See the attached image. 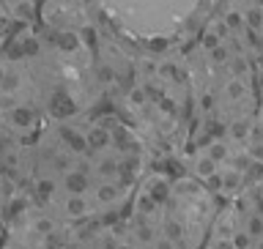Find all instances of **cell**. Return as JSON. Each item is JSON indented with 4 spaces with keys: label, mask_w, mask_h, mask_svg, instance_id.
<instances>
[{
    "label": "cell",
    "mask_w": 263,
    "mask_h": 249,
    "mask_svg": "<svg viewBox=\"0 0 263 249\" xmlns=\"http://www.w3.org/2000/svg\"><path fill=\"white\" fill-rule=\"evenodd\" d=\"M200 107H203V110H211V107H214V96L205 93V96L200 99Z\"/></svg>",
    "instance_id": "40"
},
{
    "label": "cell",
    "mask_w": 263,
    "mask_h": 249,
    "mask_svg": "<svg viewBox=\"0 0 263 249\" xmlns=\"http://www.w3.org/2000/svg\"><path fill=\"white\" fill-rule=\"evenodd\" d=\"M137 238H140L143 244H151V241H154V233H151V227L140 225V227H137Z\"/></svg>",
    "instance_id": "37"
},
{
    "label": "cell",
    "mask_w": 263,
    "mask_h": 249,
    "mask_svg": "<svg viewBox=\"0 0 263 249\" xmlns=\"http://www.w3.org/2000/svg\"><path fill=\"white\" fill-rule=\"evenodd\" d=\"M115 249H135V246H129V244H121V246H115Z\"/></svg>",
    "instance_id": "45"
},
{
    "label": "cell",
    "mask_w": 263,
    "mask_h": 249,
    "mask_svg": "<svg viewBox=\"0 0 263 249\" xmlns=\"http://www.w3.org/2000/svg\"><path fill=\"white\" fill-rule=\"evenodd\" d=\"M8 123H11L14 129H20V131L30 129V126H33V110H30V107L14 104L11 110H8Z\"/></svg>",
    "instance_id": "6"
},
{
    "label": "cell",
    "mask_w": 263,
    "mask_h": 249,
    "mask_svg": "<svg viewBox=\"0 0 263 249\" xmlns=\"http://www.w3.org/2000/svg\"><path fill=\"white\" fill-rule=\"evenodd\" d=\"M164 236H167V241L178 244L181 238H184V225H181L178 219H170V222H167V227H164Z\"/></svg>",
    "instance_id": "26"
},
{
    "label": "cell",
    "mask_w": 263,
    "mask_h": 249,
    "mask_svg": "<svg viewBox=\"0 0 263 249\" xmlns=\"http://www.w3.org/2000/svg\"><path fill=\"white\" fill-rule=\"evenodd\" d=\"M247 156H250L252 162H263V140H260V143H252V145H250V154H247Z\"/></svg>",
    "instance_id": "36"
},
{
    "label": "cell",
    "mask_w": 263,
    "mask_h": 249,
    "mask_svg": "<svg viewBox=\"0 0 263 249\" xmlns=\"http://www.w3.org/2000/svg\"><path fill=\"white\" fill-rule=\"evenodd\" d=\"M255 6H258V8H260V11H263V0H255Z\"/></svg>",
    "instance_id": "46"
},
{
    "label": "cell",
    "mask_w": 263,
    "mask_h": 249,
    "mask_svg": "<svg viewBox=\"0 0 263 249\" xmlns=\"http://www.w3.org/2000/svg\"><path fill=\"white\" fill-rule=\"evenodd\" d=\"M260 22H263V11H260L258 6H255V8H247V11H244V28L258 30V28H260Z\"/></svg>",
    "instance_id": "25"
},
{
    "label": "cell",
    "mask_w": 263,
    "mask_h": 249,
    "mask_svg": "<svg viewBox=\"0 0 263 249\" xmlns=\"http://www.w3.org/2000/svg\"><path fill=\"white\" fill-rule=\"evenodd\" d=\"M61 140H63V145L69 148L71 154H85L88 151L85 135L77 131V129H71V126H61Z\"/></svg>",
    "instance_id": "3"
},
{
    "label": "cell",
    "mask_w": 263,
    "mask_h": 249,
    "mask_svg": "<svg viewBox=\"0 0 263 249\" xmlns=\"http://www.w3.org/2000/svg\"><path fill=\"white\" fill-rule=\"evenodd\" d=\"M110 137L115 140V145H118L121 151H129V145H132V135H126V129H118L115 135L110 131Z\"/></svg>",
    "instance_id": "27"
},
{
    "label": "cell",
    "mask_w": 263,
    "mask_h": 249,
    "mask_svg": "<svg viewBox=\"0 0 263 249\" xmlns=\"http://www.w3.org/2000/svg\"><path fill=\"white\" fill-rule=\"evenodd\" d=\"M244 230L252 236V241H255V238H260L263 236V217H260V214H247Z\"/></svg>",
    "instance_id": "19"
},
{
    "label": "cell",
    "mask_w": 263,
    "mask_h": 249,
    "mask_svg": "<svg viewBox=\"0 0 263 249\" xmlns=\"http://www.w3.org/2000/svg\"><path fill=\"white\" fill-rule=\"evenodd\" d=\"M154 208H156V203L151 200V195H148L145 189H143V192H137V197H135V211L140 214V217H151Z\"/></svg>",
    "instance_id": "15"
},
{
    "label": "cell",
    "mask_w": 263,
    "mask_h": 249,
    "mask_svg": "<svg viewBox=\"0 0 263 249\" xmlns=\"http://www.w3.org/2000/svg\"><path fill=\"white\" fill-rule=\"evenodd\" d=\"M255 241H258V249H263V236H260V238H255Z\"/></svg>",
    "instance_id": "44"
},
{
    "label": "cell",
    "mask_w": 263,
    "mask_h": 249,
    "mask_svg": "<svg viewBox=\"0 0 263 249\" xmlns=\"http://www.w3.org/2000/svg\"><path fill=\"white\" fill-rule=\"evenodd\" d=\"M156 74H159L164 82H184V71H181V66L173 63V61L156 63Z\"/></svg>",
    "instance_id": "10"
},
{
    "label": "cell",
    "mask_w": 263,
    "mask_h": 249,
    "mask_svg": "<svg viewBox=\"0 0 263 249\" xmlns=\"http://www.w3.org/2000/svg\"><path fill=\"white\" fill-rule=\"evenodd\" d=\"M96 173H99L104 181H112V178L121 173V164L115 162V159H102V162L96 164Z\"/></svg>",
    "instance_id": "18"
},
{
    "label": "cell",
    "mask_w": 263,
    "mask_h": 249,
    "mask_svg": "<svg viewBox=\"0 0 263 249\" xmlns=\"http://www.w3.org/2000/svg\"><path fill=\"white\" fill-rule=\"evenodd\" d=\"M85 143H88V151H104V148H110L112 137H110V131H107V129L93 126V129H88Z\"/></svg>",
    "instance_id": "7"
},
{
    "label": "cell",
    "mask_w": 263,
    "mask_h": 249,
    "mask_svg": "<svg viewBox=\"0 0 263 249\" xmlns=\"http://www.w3.org/2000/svg\"><path fill=\"white\" fill-rule=\"evenodd\" d=\"M230 71H233V77L244 80L247 74H250V61H247L244 55H233L230 58Z\"/></svg>",
    "instance_id": "21"
},
{
    "label": "cell",
    "mask_w": 263,
    "mask_h": 249,
    "mask_svg": "<svg viewBox=\"0 0 263 249\" xmlns=\"http://www.w3.org/2000/svg\"><path fill=\"white\" fill-rule=\"evenodd\" d=\"M252 205H255V214H260V217H263V192L255 197V203H252Z\"/></svg>",
    "instance_id": "42"
},
{
    "label": "cell",
    "mask_w": 263,
    "mask_h": 249,
    "mask_svg": "<svg viewBox=\"0 0 263 249\" xmlns=\"http://www.w3.org/2000/svg\"><path fill=\"white\" fill-rule=\"evenodd\" d=\"M123 197V189L115 184V181H102L96 186V203L99 205H115Z\"/></svg>",
    "instance_id": "2"
},
{
    "label": "cell",
    "mask_w": 263,
    "mask_h": 249,
    "mask_svg": "<svg viewBox=\"0 0 263 249\" xmlns=\"http://www.w3.org/2000/svg\"><path fill=\"white\" fill-rule=\"evenodd\" d=\"M143 189H145L148 195H151V200H154L156 205H159V203H164V200H167V197H170V184H167V181H164V178H159V176L148 178Z\"/></svg>",
    "instance_id": "5"
},
{
    "label": "cell",
    "mask_w": 263,
    "mask_h": 249,
    "mask_svg": "<svg viewBox=\"0 0 263 249\" xmlns=\"http://www.w3.org/2000/svg\"><path fill=\"white\" fill-rule=\"evenodd\" d=\"M3 77H6V71H3V66H0V85H3Z\"/></svg>",
    "instance_id": "43"
},
{
    "label": "cell",
    "mask_w": 263,
    "mask_h": 249,
    "mask_svg": "<svg viewBox=\"0 0 263 249\" xmlns=\"http://www.w3.org/2000/svg\"><path fill=\"white\" fill-rule=\"evenodd\" d=\"M233 222H230V217H225V219H222L219 222V227H217V236H214V238H230V236H233Z\"/></svg>",
    "instance_id": "30"
},
{
    "label": "cell",
    "mask_w": 263,
    "mask_h": 249,
    "mask_svg": "<svg viewBox=\"0 0 263 249\" xmlns=\"http://www.w3.org/2000/svg\"><path fill=\"white\" fill-rule=\"evenodd\" d=\"M126 104L132 107V110H143V107L148 104V90L135 85V88L129 90V96H126Z\"/></svg>",
    "instance_id": "17"
},
{
    "label": "cell",
    "mask_w": 263,
    "mask_h": 249,
    "mask_svg": "<svg viewBox=\"0 0 263 249\" xmlns=\"http://www.w3.org/2000/svg\"><path fill=\"white\" fill-rule=\"evenodd\" d=\"M209 55H211V61H214V63H228V61H230L228 49L222 47V44H219V47H214V49H209Z\"/></svg>",
    "instance_id": "32"
},
{
    "label": "cell",
    "mask_w": 263,
    "mask_h": 249,
    "mask_svg": "<svg viewBox=\"0 0 263 249\" xmlns=\"http://www.w3.org/2000/svg\"><path fill=\"white\" fill-rule=\"evenodd\" d=\"M159 107H162L164 112H176V104H173L170 99H162V96H159Z\"/></svg>",
    "instance_id": "39"
},
{
    "label": "cell",
    "mask_w": 263,
    "mask_h": 249,
    "mask_svg": "<svg viewBox=\"0 0 263 249\" xmlns=\"http://www.w3.org/2000/svg\"><path fill=\"white\" fill-rule=\"evenodd\" d=\"M258 30H260V39H263V22H260V28H258Z\"/></svg>",
    "instance_id": "47"
},
{
    "label": "cell",
    "mask_w": 263,
    "mask_h": 249,
    "mask_svg": "<svg viewBox=\"0 0 263 249\" xmlns=\"http://www.w3.org/2000/svg\"><path fill=\"white\" fill-rule=\"evenodd\" d=\"M88 211H90V205H88V197L85 195H69L63 200V217L71 219V222L85 219Z\"/></svg>",
    "instance_id": "1"
},
{
    "label": "cell",
    "mask_w": 263,
    "mask_h": 249,
    "mask_svg": "<svg viewBox=\"0 0 263 249\" xmlns=\"http://www.w3.org/2000/svg\"><path fill=\"white\" fill-rule=\"evenodd\" d=\"M170 192H173V195H181V197H184V195H186V197H195V195H197V186H195V181H186V178H184V181L170 184Z\"/></svg>",
    "instance_id": "23"
},
{
    "label": "cell",
    "mask_w": 263,
    "mask_h": 249,
    "mask_svg": "<svg viewBox=\"0 0 263 249\" xmlns=\"http://www.w3.org/2000/svg\"><path fill=\"white\" fill-rule=\"evenodd\" d=\"M222 22H225V28H228V30H244V14H241V11H236V8H230Z\"/></svg>",
    "instance_id": "24"
},
{
    "label": "cell",
    "mask_w": 263,
    "mask_h": 249,
    "mask_svg": "<svg viewBox=\"0 0 263 249\" xmlns=\"http://www.w3.org/2000/svg\"><path fill=\"white\" fill-rule=\"evenodd\" d=\"M230 244H233V249H252V236L244 227H236L230 236Z\"/></svg>",
    "instance_id": "22"
},
{
    "label": "cell",
    "mask_w": 263,
    "mask_h": 249,
    "mask_svg": "<svg viewBox=\"0 0 263 249\" xmlns=\"http://www.w3.org/2000/svg\"><path fill=\"white\" fill-rule=\"evenodd\" d=\"M205 156L214 159L217 164H222V162H228L230 148H228V143H222V140H214V143H209V148H205Z\"/></svg>",
    "instance_id": "14"
},
{
    "label": "cell",
    "mask_w": 263,
    "mask_h": 249,
    "mask_svg": "<svg viewBox=\"0 0 263 249\" xmlns=\"http://www.w3.org/2000/svg\"><path fill=\"white\" fill-rule=\"evenodd\" d=\"M36 192H39L41 200H47V197H52V192H55V184H52V181H39Z\"/></svg>",
    "instance_id": "33"
},
{
    "label": "cell",
    "mask_w": 263,
    "mask_h": 249,
    "mask_svg": "<svg viewBox=\"0 0 263 249\" xmlns=\"http://www.w3.org/2000/svg\"><path fill=\"white\" fill-rule=\"evenodd\" d=\"M99 82H104V85H112L115 82V71L110 66H99Z\"/></svg>",
    "instance_id": "35"
},
{
    "label": "cell",
    "mask_w": 263,
    "mask_h": 249,
    "mask_svg": "<svg viewBox=\"0 0 263 249\" xmlns=\"http://www.w3.org/2000/svg\"><path fill=\"white\" fill-rule=\"evenodd\" d=\"M222 176V192L228 195H238L244 186V173L241 170H228V173H219Z\"/></svg>",
    "instance_id": "9"
},
{
    "label": "cell",
    "mask_w": 263,
    "mask_h": 249,
    "mask_svg": "<svg viewBox=\"0 0 263 249\" xmlns=\"http://www.w3.org/2000/svg\"><path fill=\"white\" fill-rule=\"evenodd\" d=\"M250 135H252V123L247 121V118H236V121L228 126V137L236 140V143H244V140H250Z\"/></svg>",
    "instance_id": "11"
},
{
    "label": "cell",
    "mask_w": 263,
    "mask_h": 249,
    "mask_svg": "<svg viewBox=\"0 0 263 249\" xmlns=\"http://www.w3.org/2000/svg\"><path fill=\"white\" fill-rule=\"evenodd\" d=\"M214 173H219V164L214 159H209V156H200V159L195 162V176L200 181H209Z\"/></svg>",
    "instance_id": "13"
},
{
    "label": "cell",
    "mask_w": 263,
    "mask_h": 249,
    "mask_svg": "<svg viewBox=\"0 0 263 249\" xmlns=\"http://www.w3.org/2000/svg\"><path fill=\"white\" fill-rule=\"evenodd\" d=\"M63 189L69 195H85L88 192V176L80 170H69L63 176Z\"/></svg>",
    "instance_id": "4"
},
{
    "label": "cell",
    "mask_w": 263,
    "mask_h": 249,
    "mask_svg": "<svg viewBox=\"0 0 263 249\" xmlns=\"http://www.w3.org/2000/svg\"><path fill=\"white\" fill-rule=\"evenodd\" d=\"M250 208H252V200L247 195H238L236 197V214H241V217H244V214H250Z\"/></svg>",
    "instance_id": "34"
},
{
    "label": "cell",
    "mask_w": 263,
    "mask_h": 249,
    "mask_svg": "<svg viewBox=\"0 0 263 249\" xmlns=\"http://www.w3.org/2000/svg\"><path fill=\"white\" fill-rule=\"evenodd\" d=\"M211 249H233V244H230V238H214Z\"/></svg>",
    "instance_id": "38"
},
{
    "label": "cell",
    "mask_w": 263,
    "mask_h": 249,
    "mask_svg": "<svg viewBox=\"0 0 263 249\" xmlns=\"http://www.w3.org/2000/svg\"><path fill=\"white\" fill-rule=\"evenodd\" d=\"M33 230H36L39 236H49V233H55V225H52V219H36L33 222Z\"/></svg>",
    "instance_id": "28"
},
{
    "label": "cell",
    "mask_w": 263,
    "mask_h": 249,
    "mask_svg": "<svg viewBox=\"0 0 263 249\" xmlns=\"http://www.w3.org/2000/svg\"><path fill=\"white\" fill-rule=\"evenodd\" d=\"M143 249H154V246H151V244H145V246H143Z\"/></svg>",
    "instance_id": "48"
},
{
    "label": "cell",
    "mask_w": 263,
    "mask_h": 249,
    "mask_svg": "<svg viewBox=\"0 0 263 249\" xmlns=\"http://www.w3.org/2000/svg\"><path fill=\"white\" fill-rule=\"evenodd\" d=\"M225 96L230 99V102H241V99L247 96V85H244V80H228V85H225Z\"/></svg>",
    "instance_id": "16"
},
{
    "label": "cell",
    "mask_w": 263,
    "mask_h": 249,
    "mask_svg": "<svg viewBox=\"0 0 263 249\" xmlns=\"http://www.w3.org/2000/svg\"><path fill=\"white\" fill-rule=\"evenodd\" d=\"M80 44H82V41H80V36H77V33H74V30H63V33H58V49H61V52H77V49H80Z\"/></svg>",
    "instance_id": "12"
},
{
    "label": "cell",
    "mask_w": 263,
    "mask_h": 249,
    "mask_svg": "<svg viewBox=\"0 0 263 249\" xmlns=\"http://www.w3.org/2000/svg\"><path fill=\"white\" fill-rule=\"evenodd\" d=\"M200 44H203V49H214V47H219L222 44V39L217 36V33H214L211 28L203 33V39H200Z\"/></svg>",
    "instance_id": "29"
},
{
    "label": "cell",
    "mask_w": 263,
    "mask_h": 249,
    "mask_svg": "<svg viewBox=\"0 0 263 249\" xmlns=\"http://www.w3.org/2000/svg\"><path fill=\"white\" fill-rule=\"evenodd\" d=\"M52 112L58 115V118H69V115L77 112V104L71 102L69 93H61V90H58V93L52 96Z\"/></svg>",
    "instance_id": "8"
},
{
    "label": "cell",
    "mask_w": 263,
    "mask_h": 249,
    "mask_svg": "<svg viewBox=\"0 0 263 249\" xmlns=\"http://www.w3.org/2000/svg\"><path fill=\"white\" fill-rule=\"evenodd\" d=\"M263 181V162H252L247 164V170H244V184H260Z\"/></svg>",
    "instance_id": "20"
},
{
    "label": "cell",
    "mask_w": 263,
    "mask_h": 249,
    "mask_svg": "<svg viewBox=\"0 0 263 249\" xmlns=\"http://www.w3.org/2000/svg\"><path fill=\"white\" fill-rule=\"evenodd\" d=\"M140 66H143V71H145V74H156V63H154V61H143Z\"/></svg>",
    "instance_id": "41"
},
{
    "label": "cell",
    "mask_w": 263,
    "mask_h": 249,
    "mask_svg": "<svg viewBox=\"0 0 263 249\" xmlns=\"http://www.w3.org/2000/svg\"><path fill=\"white\" fill-rule=\"evenodd\" d=\"M20 44H22V55H36V52H39V41L33 39V36L20 39Z\"/></svg>",
    "instance_id": "31"
}]
</instances>
